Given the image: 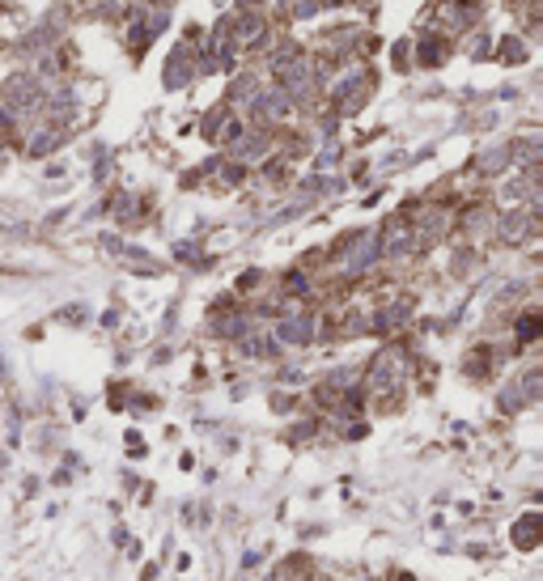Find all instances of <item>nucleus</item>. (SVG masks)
Returning a JSON list of instances; mask_svg holds the SVG:
<instances>
[{
  "instance_id": "9b49d317",
  "label": "nucleus",
  "mask_w": 543,
  "mask_h": 581,
  "mask_svg": "<svg viewBox=\"0 0 543 581\" xmlns=\"http://www.w3.org/2000/svg\"><path fill=\"white\" fill-rule=\"evenodd\" d=\"M255 77H234V85H230V93H225V107H251V98H255Z\"/></svg>"
},
{
  "instance_id": "0eeeda50",
  "label": "nucleus",
  "mask_w": 543,
  "mask_h": 581,
  "mask_svg": "<svg viewBox=\"0 0 543 581\" xmlns=\"http://www.w3.org/2000/svg\"><path fill=\"white\" fill-rule=\"evenodd\" d=\"M263 38H267V17H263V13L246 9V13L234 17V47H238V51H251V47H259Z\"/></svg>"
},
{
  "instance_id": "423d86ee",
  "label": "nucleus",
  "mask_w": 543,
  "mask_h": 581,
  "mask_svg": "<svg viewBox=\"0 0 543 581\" xmlns=\"http://www.w3.org/2000/svg\"><path fill=\"white\" fill-rule=\"evenodd\" d=\"M412 246H416V234H412V221H403V217H395L378 234V255H387V259H403Z\"/></svg>"
},
{
  "instance_id": "5701e85b",
  "label": "nucleus",
  "mask_w": 543,
  "mask_h": 581,
  "mask_svg": "<svg viewBox=\"0 0 543 581\" xmlns=\"http://www.w3.org/2000/svg\"><path fill=\"white\" fill-rule=\"evenodd\" d=\"M13 229H17V221H13V217H0V234H13Z\"/></svg>"
},
{
  "instance_id": "39448f33",
  "label": "nucleus",
  "mask_w": 543,
  "mask_h": 581,
  "mask_svg": "<svg viewBox=\"0 0 543 581\" xmlns=\"http://www.w3.org/2000/svg\"><path fill=\"white\" fill-rule=\"evenodd\" d=\"M251 111H255L263 123H281V119L293 115V102H289V93H285L281 85H272V89H255Z\"/></svg>"
},
{
  "instance_id": "6e6552de",
  "label": "nucleus",
  "mask_w": 543,
  "mask_h": 581,
  "mask_svg": "<svg viewBox=\"0 0 543 581\" xmlns=\"http://www.w3.org/2000/svg\"><path fill=\"white\" fill-rule=\"evenodd\" d=\"M310 340H314V319L293 314V319L276 323V344H310Z\"/></svg>"
},
{
  "instance_id": "2eb2a0df",
  "label": "nucleus",
  "mask_w": 543,
  "mask_h": 581,
  "mask_svg": "<svg viewBox=\"0 0 543 581\" xmlns=\"http://www.w3.org/2000/svg\"><path fill=\"white\" fill-rule=\"evenodd\" d=\"M514 543H518V548H535V543H539V518H535V513H526V518L518 522Z\"/></svg>"
},
{
  "instance_id": "f257e3e1",
  "label": "nucleus",
  "mask_w": 543,
  "mask_h": 581,
  "mask_svg": "<svg viewBox=\"0 0 543 581\" xmlns=\"http://www.w3.org/2000/svg\"><path fill=\"white\" fill-rule=\"evenodd\" d=\"M0 98H5V111H13V115L38 111L43 107V81L34 73H13V77H5V85H0Z\"/></svg>"
},
{
  "instance_id": "4468645a",
  "label": "nucleus",
  "mask_w": 543,
  "mask_h": 581,
  "mask_svg": "<svg viewBox=\"0 0 543 581\" xmlns=\"http://www.w3.org/2000/svg\"><path fill=\"white\" fill-rule=\"evenodd\" d=\"M509 162H514V157H509V144H505V149H488V153L479 157V174H501Z\"/></svg>"
},
{
  "instance_id": "393cba45",
  "label": "nucleus",
  "mask_w": 543,
  "mask_h": 581,
  "mask_svg": "<svg viewBox=\"0 0 543 581\" xmlns=\"http://www.w3.org/2000/svg\"><path fill=\"white\" fill-rule=\"evenodd\" d=\"M216 5H225V0H216Z\"/></svg>"
},
{
  "instance_id": "412c9836",
  "label": "nucleus",
  "mask_w": 543,
  "mask_h": 581,
  "mask_svg": "<svg viewBox=\"0 0 543 581\" xmlns=\"http://www.w3.org/2000/svg\"><path fill=\"white\" fill-rule=\"evenodd\" d=\"M518 403H522V395H518V386H509V391L501 395V407H505V412H514Z\"/></svg>"
},
{
  "instance_id": "aec40b11",
  "label": "nucleus",
  "mask_w": 543,
  "mask_h": 581,
  "mask_svg": "<svg viewBox=\"0 0 543 581\" xmlns=\"http://www.w3.org/2000/svg\"><path fill=\"white\" fill-rule=\"evenodd\" d=\"M488 51H493V43H488V38H475V43H471V60H484Z\"/></svg>"
},
{
  "instance_id": "ddd939ff",
  "label": "nucleus",
  "mask_w": 543,
  "mask_h": 581,
  "mask_svg": "<svg viewBox=\"0 0 543 581\" xmlns=\"http://www.w3.org/2000/svg\"><path fill=\"white\" fill-rule=\"evenodd\" d=\"M408 319V301H395V305H387L382 314H373V331H391V327H399Z\"/></svg>"
},
{
  "instance_id": "b1692460",
  "label": "nucleus",
  "mask_w": 543,
  "mask_h": 581,
  "mask_svg": "<svg viewBox=\"0 0 543 581\" xmlns=\"http://www.w3.org/2000/svg\"><path fill=\"white\" fill-rule=\"evenodd\" d=\"M5 128H13V111H0V132Z\"/></svg>"
},
{
  "instance_id": "f3484780",
  "label": "nucleus",
  "mask_w": 543,
  "mask_h": 581,
  "mask_svg": "<svg viewBox=\"0 0 543 581\" xmlns=\"http://www.w3.org/2000/svg\"><path fill=\"white\" fill-rule=\"evenodd\" d=\"M535 335H539V314L530 310V314H522V319H518V340H522V344H530Z\"/></svg>"
},
{
  "instance_id": "9d476101",
  "label": "nucleus",
  "mask_w": 543,
  "mask_h": 581,
  "mask_svg": "<svg viewBox=\"0 0 543 581\" xmlns=\"http://www.w3.org/2000/svg\"><path fill=\"white\" fill-rule=\"evenodd\" d=\"M526 56H530V51H526V43H522L518 34H505V38L497 43V60H501V64H509V68L526 64Z\"/></svg>"
},
{
  "instance_id": "a211bd4d",
  "label": "nucleus",
  "mask_w": 543,
  "mask_h": 581,
  "mask_svg": "<svg viewBox=\"0 0 543 581\" xmlns=\"http://www.w3.org/2000/svg\"><path fill=\"white\" fill-rule=\"evenodd\" d=\"M391 56H395V68H399V73H408V64H412V47H408L403 38L391 47Z\"/></svg>"
},
{
  "instance_id": "6ab92c4d",
  "label": "nucleus",
  "mask_w": 543,
  "mask_h": 581,
  "mask_svg": "<svg viewBox=\"0 0 543 581\" xmlns=\"http://www.w3.org/2000/svg\"><path fill=\"white\" fill-rule=\"evenodd\" d=\"M484 369H488V352L479 348V352H471V356H467V374H475V378H484Z\"/></svg>"
},
{
  "instance_id": "20e7f679",
  "label": "nucleus",
  "mask_w": 543,
  "mask_h": 581,
  "mask_svg": "<svg viewBox=\"0 0 543 581\" xmlns=\"http://www.w3.org/2000/svg\"><path fill=\"white\" fill-rule=\"evenodd\" d=\"M399 382H403L399 352H382L369 365V395H391V391H399Z\"/></svg>"
},
{
  "instance_id": "dca6fc26",
  "label": "nucleus",
  "mask_w": 543,
  "mask_h": 581,
  "mask_svg": "<svg viewBox=\"0 0 543 581\" xmlns=\"http://www.w3.org/2000/svg\"><path fill=\"white\" fill-rule=\"evenodd\" d=\"M225 115H230V107H225V102H221V107H212V111L204 115V136H212V140H216V132H221Z\"/></svg>"
},
{
  "instance_id": "1a4fd4ad",
  "label": "nucleus",
  "mask_w": 543,
  "mask_h": 581,
  "mask_svg": "<svg viewBox=\"0 0 543 581\" xmlns=\"http://www.w3.org/2000/svg\"><path fill=\"white\" fill-rule=\"evenodd\" d=\"M60 140H64V123H56V119H51V123H43V128L30 136V144H26V149H30V157H47V153L56 149Z\"/></svg>"
},
{
  "instance_id": "f03ea898",
  "label": "nucleus",
  "mask_w": 543,
  "mask_h": 581,
  "mask_svg": "<svg viewBox=\"0 0 543 581\" xmlns=\"http://www.w3.org/2000/svg\"><path fill=\"white\" fill-rule=\"evenodd\" d=\"M191 56H195V30H187V38L174 43L166 68H161V81H166V89H183V85L191 81V73H195V60H191Z\"/></svg>"
},
{
  "instance_id": "f8f14e48",
  "label": "nucleus",
  "mask_w": 543,
  "mask_h": 581,
  "mask_svg": "<svg viewBox=\"0 0 543 581\" xmlns=\"http://www.w3.org/2000/svg\"><path fill=\"white\" fill-rule=\"evenodd\" d=\"M416 60L424 64V68H438V64H446V43H438V38H420V47H416Z\"/></svg>"
},
{
  "instance_id": "7ed1b4c3",
  "label": "nucleus",
  "mask_w": 543,
  "mask_h": 581,
  "mask_svg": "<svg viewBox=\"0 0 543 581\" xmlns=\"http://www.w3.org/2000/svg\"><path fill=\"white\" fill-rule=\"evenodd\" d=\"M373 259H378V234H373V229H361V234H352V238L344 242L340 272H344V276H357V272L369 268Z\"/></svg>"
},
{
  "instance_id": "4be33fe9",
  "label": "nucleus",
  "mask_w": 543,
  "mask_h": 581,
  "mask_svg": "<svg viewBox=\"0 0 543 581\" xmlns=\"http://www.w3.org/2000/svg\"><path fill=\"white\" fill-rule=\"evenodd\" d=\"M225 183H242V166H225Z\"/></svg>"
}]
</instances>
